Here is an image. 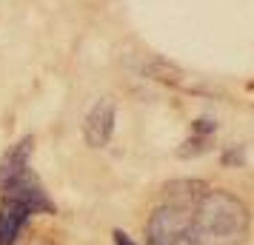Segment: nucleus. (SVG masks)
<instances>
[{"instance_id":"4","label":"nucleus","mask_w":254,"mask_h":245,"mask_svg":"<svg viewBox=\"0 0 254 245\" xmlns=\"http://www.w3.org/2000/svg\"><path fill=\"white\" fill-rule=\"evenodd\" d=\"M115 123H117V105L112 97H100L97 103L89 108V114L83 120V140L92 148H103L109 146L112 134H115Z\"/></svg>"},{"instance_id":"2","label":"nucleus","mask_w":254,"mask_h":245,"mask_svg":"<svg viewBox=\"0 0 254 245\" xmlns=\"http://www.w3.org/2000/svg\"><path fill=\"white\" fill-rule=\"evenodd\" d=\"M32 148H35V140L23 137L0 157V199L20 202L32 214H55L58 208L49 191L32 171Z\"/></svg>"},{"instance_id":"8","label":"nucleus","mask_w":254,"mask_h":245,"mask_svg":"<svg viewBox=\"0 0 254 245\" xmlns=\"http://www.w3.org/2000/svg\"><path fill=\"white\" fill-rule=\"evenodd\" d=\"M26 245H52L49 240H43V237H37V240H32V243H26Z\"/></svg>"},{"instance_id":"7","label":"nucleus","mask_w":254,"mask_h":245,"mask_svg":"<svg viewBox=\"0 0 254 245\" xmlns=\"http://www.w3.org/2000/svg\"><path fill=\"white\" fill-rule=\"evenodd\" d=\"M112 240H115V245H137L126 231H120V228H115V231H112Z\"/></svg>"},{"instance_id":"1","label":"nucleus","mask_w":254,"mask_h":245,"mask_svg":"<svg viewBox=\"0 0 254 245\" xmlns=\"http://www.w3.org/2000/svg\"><path fill=\"white\" fill-rule=\"evenodd\" d=\"M252 214L240 197L223 188H206L194 205L197 245H246Z\"/></svg>"},{"instance_id":"3","label":"nucleus","mask_w":254,"mask_h":245,"mask_svg":"<svg viewBox=\"0 0 254 245\" xmlns=\"http://www.w3.org/2000/svg\"><path fill=\"white\" fill-rule=\"evenodd\" d=\"M149 245H197L194 240V208L163 202L151 211L146 222Z\"/></svg>"},{"instance_id":"6","label":"nucleus","mask_w":254,"mask_h":245,"mask_svg":"<svg viewBox=\"0 0 254 245\" xmlns=\"http://www.w3.org/2000/svg\"><path fill=\"white\" fill-rule=\"evenodd\" d=\"M143 71L149 74L151 80H160V83H169V86H186V74L177 66L172 63H163V60H151L143 66Z\"/></svg>"},{"instance_id":"5","label":"nucleus","mask_w":254,"mask_h":245,"mask_svg":"<svg viewBox=\"0 0 254 245\" xmlns=\"http://www.w3.org/2000/svg\"><path fill=\"white\" fill-rule=\"evenodd\" d=\"M32 211L20 202H6L0 199V245H17Z\"/></svg>"}]
</instances>
